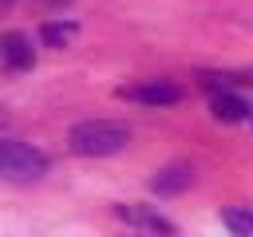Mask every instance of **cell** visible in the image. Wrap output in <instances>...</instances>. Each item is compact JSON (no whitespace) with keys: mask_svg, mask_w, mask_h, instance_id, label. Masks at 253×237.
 Here are the masks:
<instances>
[{"mask_svg":"<svg viewBox=\"0 0 253 237\" xmlns=\"http://www.w3.org/2000/svg\"><path fill=\"white\" fill-rule=\"evenodd\" d=\"M0 4H8V0H0Z\"/></svg>","mask_w":253,"mask_h":237,"instance_id":"13","label":"cell"},{"mask_svg":"<svg viewBox=\"0 0 253 237\" xmlns=\"http://www.w3.org/2000/svg\"><path fill=\"white\" fill-rule=\"evenodd\" d=\"M4 118H8V115H4V111H0V126H4Z\"/></svg>","mask_w":253,"mask_h":237,"instance_id":"12","label":"cell"},{"mask_svg":"<svg viewBox=\"0 0 253 237\" xmlns=\"http://www.w3.org/2000/svg\"><path fill=\"white\" fill-rule=\"evenodd\" d=\"M119 99L146 103V107H170V103H178V99H182V91H178L170 79H142V83L119 87Z\"/></svg>","mask_w":253,"mask_h":237,"instance_id":"3","label":"cell"},{"mask_svg":"<svg viewBox=\"0 0 253 237\" xmlns=\"http://www.w3.org/2000/svg\"><path fill=\"white\" fill-rule=\"evenodd\" d=\"M47 170V154L28 142H0V178L4 182H32Z\"/></svg>","mask_w":253,"mask_h":237,"instance_id":"2","label":"cell"},{"mask_svg":"<svg viewBox=\"0 0 253 237\" xmlns=\"http://www.w3.org/2000/svg\"><path fill=\"white\" fill-rule=\"evenodd\" d=\"M221 221L229 225L233 237H253V209H245V205H225V209H221Z\"/></svg>","mask_w":253,"mask_h":237,"instance_id":"8","label":"cell"},{"mask_svg":"<svg viewBox=\"0 0 253 237\" xmlns=\"http://www.w3.org/2000/svg\"><path fill=\"white\" fill-rule=\"evenodd\" d=\"M40 36H43L47 47H63V43L75 36V24H71V20H51V24L40 28Z\"/></svg>","mask_w":253,"mask_h":237,"instance_id":"10","label":"cell"},{"mask_svg":"<svg viewBox=\"0 0 253 237\" xmlns=\"http://www.w3.org/2000/svg\"><path fill=\"white\" fill-rule=\"evenodd\" d=\"M0 59H4L8 71H28L36 63V51H32V43H28L24 32H8L0 40Z\"/></svg>","mask_w":253,"mask_h":237,"instance_id":"4","label":"cell"},{"mask_svg":"<svg viewBox=\"0 0 253 237\" xmlns=\"http://www.w3.org/2000/svg\"><path fill=\"white\" fill-rule=\"evenodd\" d=\"M202 83L210 91H229L233 83H253V71H202Z\"/></svg>","mask_w":253,"mask_h":237,"instance_id":"9","label":"cell"},{"mask_svg":"<svg viewBox=\"0 0 253 237\" xmlns=\"http://www.w3.org/2000/svg\"><path fill=\"white\" fill-rule=\"evenodd\" d=\"M115 213H119L123 221L146 229V233H162V237L174 233V221H166L162 213H154V209H146V205H115Z\"/></svg>","mask_w":253,"mask_h":237,"instance_id":"6","label":"cell"},{"mask_svg":"<svg viewBox=\"0 0 253 237\" xmlns=\"http://www.w3.org/2000/svg\"><path fill=\"white\" fill-rule=\"evenodd\" d=\"M126 142H130V130L115 118H87L67 130L71 154H83V158H111V154L126 150Z\"/></svg>","mask_w":253,"mask_h":237,"instance_id":"1","label":"cell"},{"mask_svg":"<svg viewBox=\"0 0 253 237\" xmlns=\"http://www.w3.org/2000/svg\"><path fill=\"white\" fill-rule=\"evenodd\" d=\"M210 111H213L217 122H245V118H249V103H245L241 95H233V91H213Z\"/></svg>","mask_w":253,"mask_h":237,"instance_id":"7","label":"cell"},{"mask_svg":"<svg viewBox=\"0 0 253 237\" xmlns=\"http://www.w3.org/2000/svg\"><path fill=\"white\" fill-rule=\"evenodd\" d=\"M40 4H47V8H59V4H67V0H40Z\"/></svg>","mask_w":253,"mask_h":237,"instance_id":"11","label":"cell"},{"mask_svg":"<svg viewBox=\"0 0 253 237\" xmlns=\"http://www.w3.org/2000/svg\"><path fill=\"white\" fill-rule=\"evenodd\" d=\"M194 186V170L186 166V162H170V166H162L154 178H150V190L154 194H182V190H190Z\"/></svg>","mask_w":253,"mask_h":237,"instance_id":"5","label":"cell"}]
</instances>
